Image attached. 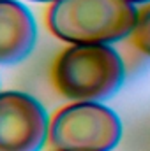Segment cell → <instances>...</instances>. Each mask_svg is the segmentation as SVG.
Here are the masks:
<instances>
[{
  "mask_svg": "<svg viewBox=\"0 0 150 151\" xmlns=\"http://www.w3.org/2000/svg\"><path fill=\"white\" fill-rule=\"evenodd\" d=\"M125 77L120 55L110 44H69L53 62L55 90L73 102H103Z\"/></svg>",
  "mask_w": 150,
  "mask_h": 151,
  "instance_id": "6da1fadb",
  "label": "cell"
},
{
  "mask_svg": "<svg viewBox=\"0 0 150 151\" xmlns=\"http://www.w3.org/2000/svg\"><path fill=\"white\" fill-rule=\"evenodd\" d=\"M138 9L129 0H57L46 21L57 39L67 44H113L129 37Z\"/></svg>",
  "mask_w": 150,
  "mask_h": 151,
  "instance_id": "7a4b0ae2",
  "label": "cell"
},
{
  "mask_svg": "<svg viewBox=\"0 0 150 151\" xmlns=\"http://www.w3.org/2000/svg\"><path fill=\"white\" fill-rule=\"evenodd\" d=\"M120 137V118L101 102H73L50 119L48 142L55 151H111Z\"/></svg>",
  "mask_w": 150,
  "mask_h": 151,
  "instance_id": "3957f363",
  "label": "cell"
},
{
  "mask_svg": "<svg viewBox=\"0 0 150 151\" xmlns=\"http://www.w3.org/2000/svg\"><path fill=\"white\" fill-rule=\"evenodd\" d=\"M48 134L50 116L36 97L0 91V151H41Z\"/></svg>",
  "mask_w": 150,
  "mask_h": 151,
  "instance_id": "277c9868",
  "label": "cell"
},
{
  "mask_svg": "<svg viewBox=\"0 0 150 151\" xmlns=\"http://www.w3.org/2000/svg\"><path fill=\"white\" fill-rule=\"evenodd\" d=\"M37 23L21 0H0V65L23 62L36 47Z\"/></svg>",
  "mask_w": 150,
  "mask_h": 151,
  "instance_id": "5b68a950",
  "label": "cell"
},
{
  "mask_svg": "<svg viewBox=\"0 0 150 151\" xmlns=\"http://www.w3.org/2000/svg\"><path fill=\"white\" fill-rule=\"evenodd\" d=\"M129 37L138 51L150 56V2L143 4V7L138 9V19Z\"/></svg>",
  "mask_w": 150,
  "mask_h": 151,
  "instance_id": "8992f818",
  "label": "cell"
},
{
  "mask_svg": "<svg viewBox=\"0 0 150 151\" xmlns=\"http://www.w3.org/2000/svg\"><path fill=\"white\" fill-rule=\"evenodd\" d=\"M28 2H41V4H53L57 0H28Z\"/></svg>",
  "mask_w": 150,
  "mask_h": 151,
  "instance_id": "52a82bcc",
  "label": "cell"
},
{
  "mask_svg": "<svg viewBox=\"0 0 150 151\" xmlns=\"http://www.w3.org/2000/svg\"><path fill=\"white\" fill-rule=\"evenodd\" d=\"M129 2H133V4L136 5V4H149L150 0H129Z\"/></svg>",
  "mask_w": 150,
  "mask_h": 151,
  "instance_id": "ba28073f",
  "label": "cell"
}]
</instances>
